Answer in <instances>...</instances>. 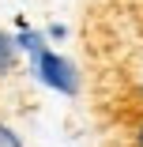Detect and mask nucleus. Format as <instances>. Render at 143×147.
Listing matches in <instances>:
<instances>
[{"label": "nucleus", "instance_id": "1", "mask_svg": "<svg viewBox=\"0 0 143 147\" xmlns=\"http://www.w3.org/2000/svg\"><path fill=\"white\" fill-rule=\"evenodd\" d=\"M30 64H34V76L42 87H49V91L56 94H79V68L68 61L64 53H56V49H42L30 57Z\"/></svg>", "mask_w": 143, "mask_h": 147}, {"label": "nucleus", "instance_id": "2", "mask_svg": "<svg viewBox=\"0 0 143 147\" xmlns=\"http://www.w3.org/2000/svg\"><path fill=\"white\" fill-rule=\"evenodd\" d=\"M15 64H19L15 38H11L8 30H0V79H4V76H11V72H15Z\"/></svg>", "mask_w": 143, "mask_h": 147}, {"label": "nucleus", "instance_id": "3", "mask_svg": "<svg viewBox=\"0 0 143 147\" xmlns=\"http://www.w3.org/2000/svg\"><path fill=\"white\" fill-rule=\"evenodd\" d=\"M0 147H23V136L11 125H4V121H0Z\"/></svg>", "mask_w": 143, "mask_h": 147}, {"label": "nucleus", "instance_id": "4", "mask_svg": "<svg viewBox=\"0 0 143 147\" xmlns=\"http://www.w3.org/2000/svg\"><path fill=\"white\" fill-rule=\"evenodd\" d=\"M136 147H143V121H139V128H136Z\"/></svg>", "mask_w": 143, "mask_h": 147}]
</instances>
